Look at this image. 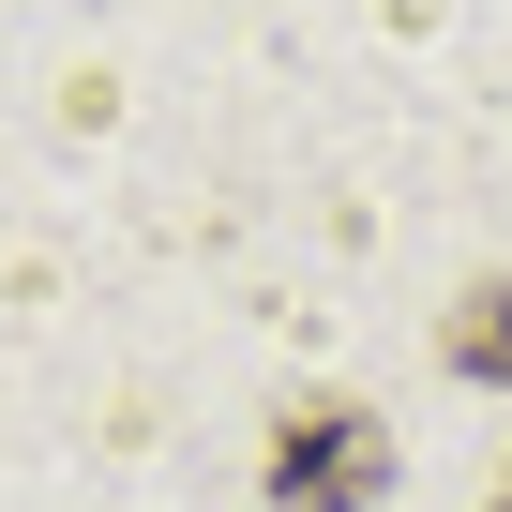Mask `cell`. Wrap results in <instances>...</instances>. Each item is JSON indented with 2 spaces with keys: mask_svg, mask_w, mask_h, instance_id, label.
<instances>
[{
  "mask_svg": "<svg viewBox=\"0 0 512 512\" xmlns=\"http://www.w3.org/2000/svg\"><path fill=\"white\" fill-rule=\"evenodd\" d=\"M377 497H392V437H377V407L302 392V407L272 422V512H377Z\"/></svg>",
  "mask_w": 512,
  "mask_h": 512,
  "instance_id": "obj_1",
  "label": "cell"
},
{
  "mask_svg": "<svg viewBox=\"0 0 512 512\" xmlns=\"http://www.w3.org/2000/svg\"><path fill=\"white\" fill-rule=\"evenodd\" d=\"M497 512H512V497H497Z\"/></svg>",
  "mask_w": 512,
  "mask_h": 512,
  "instance_id": "obj_3",
  "label": "cell"
},
{
  "mask_svg": "<svg viewBox=\"0 0 512 512\" xmlns=\"http://www.w3.org/2000/svg\"><path fill=\"white\" fill-rule=\"evenodd\" d=\"M437 347H452V377H482V392H512V272H482L452 317H437Z\"/></svg>",
  "mask_w": 512,
  "mask_h": 512,
  "instance_id": "obj_2",
  "label": "cell"
}]
</instances>
